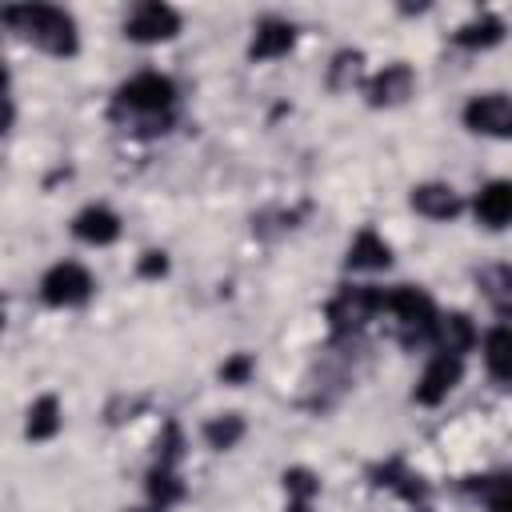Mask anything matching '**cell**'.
<instances>
[{"label": "cell", "instance_id": "cell-3", "mask_svg": "<svg viewBox=\"0 0 512 512\" xmlns=\"http://www.w3.org/2000/svg\"><path fill=\"white\" fill-rule=\"evenodd\" d=\"M380 316H392L396 324V336L404 348H420V344H432V324H436V304L424 288L416 284H396V288H384V308Z\"/></svg>", "mask_w": 512, "mask_h": 512}, {"label": "cell", "instance_id": "cell-25", "mask_svg": "<svg viewBox=\"0 0 512 512\" xmlns=\"http://www.w3.org/2000/svg\"><path fill=\"white\" fill-rule=\"evenodd\" d=\"M252 372H256V360H252L248 352H232V356L220 364V380H224V384H244Z\"/></svg>", "mask_w": 512, "mask_h": 512}, {"label": "cell", "instance_id": "cell-2", "mask_svg": "<svg viewBox=\"0 0 512 512\" xmlns=\"http://www.w3.org/2000/svg\"><path fill=\"white\" fill-rule=\"evenodd\" d=\"M0 20L48 56L64 60V56H76V48H80V32H76L72 12L56 8V4H12L0 12Z\"/></svg>", "mask_w": 512, "mask_h": 512}, {"label": "cell", "instance_id": "cell-20", "mask_svg": "<svg viewBox=\"0 0 512 512\" xmlns=\"http://www.w3.org/2000/svg\"><path fill=\"white\" fill-rule=\"evenodd\" d=\"M464 488L472 492L476 504H484V512H508V476H504V472L468 476Z\"/></svg>", "mask_w": 512, "mask_h": 512}, {"label": "cell", "instance_id": "cell-24", "mask_svg": "<svg viewBox=\"0 0 512 512\" xmlns=\"http://www.w3.org/2000/svg\"><path fill=\"white\" fill-rule=\"evenodd\" d=\"M480 284H484V296L504 312V304H508V288H512L508 268H488V272H480Z\"/></svg>", "mask_w": 512, "mask_h": 512}, {"label": "cell", "instance_id": "cell-5", "mask_svg": "<svg viewBox=\"0 0 512 512\" xmlns=\"http://www.w3.org/2000/svg\"><path fill=\"white\" fill-rule=\"evenodd\" d=\"M92 292H96V280L80 260H60L40 276V300L48 308H80L92 300Z\"/></svg>", "mask_w": 512, "mask_h": 512}, {"label": "cell", "instance_id": "cell-7", "mask_svg": "<svg viewBox=\"0 0 512 512\" xmlns=\"http://www.w3.org/2000/svg\"><path fill=\"white\" fill-rule=\"evenodd\" d=\"M464 128L476 132V136L504 140L512 132V104H508V96L504 92H476L464 104Z\"/></svg>", "mask_w": 512, "mask_h": 512}, {"label": "cell", "instance_id": "cell-4", "mask_svg": "<svg viewBox=\"0 0 512 512\" xmlns=\"http://www.w3.org/2000/svg\"><path fill=\"white\" fill-rule=\"evenodd\" d=\"M380 308H384V288H376V284H344L328 300L324 316H328L336 336H352L364 324H372L380 316Z\"/></svg>", "mask_w": 512, "mask_h": 512}, {"label": "cell", "instance_id": "cell-31", "mask_svg": "<svg viewBox=\"0 0 512 512\" xmlns=\"http://www.w3.org/2000/svg\"><path fill=\"white\" fill-rule=\"evenodd\" d=\"M0 324H4V312H0Z\"/></svg>", "mask_w": 512, "mask_h": 512}, {"label": "cell", "instance_id": "cell-29", "mask_svg": "<svg viewBox=\"0 0 512 512\" xmlns=\"http://www.w3.org/2000/svg\"><path fill=\"white\" fill-rule=\"evenodd\" d=\"M284 512H312V500H288Z\"/></svg>", "mask_w": 512, "mask_h": 512}, {"label": "cell", "instance_id": "cell-9", "mask_svg": "<svg viewBox=\"0 0 512 512\" xmlns=\"http://www.w3.org/2000/svg\"><path fill=\"white\" fill-rule=\"evenodd\" d=\"M412 92H416V72H412L404 60L384 64L380 72H372V76L364 80V100H368L372 108H396V104H404Z\"/></svg>", "mask_w": 512, "mask_h": 512}, {"label": "cell", "instance_id": "cell-10", "mask_svg": "<svg viewBox=\"0 0 512 512\" xmlns=\"http://www.w3.org/2000/svg\"><path fill=\"white\" fill-rule=\"evenodd\" d=\"M476 324L468 312H440L436 324H432V348L436 352H448V356H468L476 348Z\"/></svg>", "mask_w": 512, "mask_h": 512}, {"label": "cell", "instance_id": "cell-1", "mask_svg": "<svg viewBox=\"0 0 512 512\" xmlns=\"http://www.w3.org/2000/svg\"><path fill=\"white\" fill-rule=\"evenodd\" d=\"M176 108V84L164 72H136L116 88L112 116L132 132H168Z\"/></svg>", "mask_w": 512, "mask_h": 512}, {"label": "cell", "instance_id": "cell-30", "mask_svg": "<svg viewBox=\"0 0 512 512\" xmlns=\"http://www.w3.org/2000/svg\"><path fill=\"white\" fill-rule=\"evenodd\" d=\"M132 512H160V508H152V504H148V508H132Z\"/></svg>", "mask_w": 512, "mask_h": 512}, {"label": "cell", "instance_id": "cell-11", "mask_svg": "<svg viewBox=\"0 0 512 512\" xmlns=\"http://www.w3.org/2000/svg\"><path fill=\"white\" fill-rule=\"evenodd\" d=\"M292 44H296V28H292L288 20H280V16H264V20H256V28H252L248 56H252V60H280V56L292 52Z\"/></svg>", "mask_w": 512, "mask_h": 512}, {"label": "cell", "instance_id": "cell-22", "mask_svg": "<svg viewBox=\"0 0 512 512\" xmlns=\"http://www.w3.org/2000/svg\"><path fill=\"white\" fill-rule=\"evenodd\" d=\"M376 484H384V488L400 492V496H404V500H412V504H416V500H424V484H420V476H412V472H408V468H404L400 460L384 464V468H380V480H376Z\"/></svg>", "mask_w": 512, "mask_h": 512}, {"label": "cell", "instance_id": "cell-28", "mask_svg": "<svg viewBox=\"0 0 512 512\" xmlns=\"http://www.w3.org/2000/svg\"><path fill=\"white\" fill-rule=\"evenodd\" d=\"M164 272H168L164 252H144V260H140V276H164Z\"/></svg>", "mask_w": 512, "mask_h": 512}, {"label": "cell", "instance_id": "cell-13", "mask_svg": "<svg viewBox=\"0 0 512 512\" xmlns=\"http://www.w3.org/2000/svg\"><path fill=\"white\" fill-rule=\"evenodd\" d=\"M72 236L92 244V248H104V244L120 240V216L108 204H88L72 216Z\"/></svg>", "mask_w": 512, "mask_h": 512}, {"label": "cell", "instance_id": "cell-21", "mask_svg": "<svg viewBox=\"0 0 512 512\" xmlns=\"http://www.w3.org/2000/svg\"><path fill=\"white\" fill-rule=\"evenodd\" d=\"M240 436H244V420H240L236 412H228V416H212V420L204 424V444H208V448H216V452L236 448V444H240Z\"/></svg>", "mask_w": 512, "mask_h": 512}, {"label": "cell", "instance_id": "cell-26", "mask_svg": "<svg viewBox=\"0 0 512 512\" xmlns=\"http://www.w3.org/2000/svg\"><path fill=\"white\" fill-rule=\"evenodd\" d=\"M356 72H360V52H340V56L332 60V88L352 84Z\"/></svg>", "mask_w": 512, "mask_h": 512}, {"label": "cell", "instance_id": "cell-16", "mask_svg": "<svg viewBox=\"0 0 512 512\" xmlns=\"http://www.w3.org/2000/svg\"><path fill=\"white\" fill-rule=\"evenodd\" d=\"M60 428H64L60 396H56V392L36 396V400L28 404V412H24V436H28V440H52Z\"/></svg>", "mask_w": 512, "mask_h": 512}, {"label": "cell", "instance_id": "cell-19", "mask_svg": "<svg viewBox=\"0 0 512 512\" xmlns=\"http://www.w3.org/2000/svg\"><path fill=\"white\" fill-rule=\"evenodd\" d=\"M480 352H484V368L496 384H508V356H512V336H508V324L500 320L496 328H488V336L480 340Z\"/></svg>", "mask_w": 512, "mask_h": 512}, {"label": "cell", "instance_id": "cell-17", "mask_svg": "<svg viewBox=\"0 0 512 512\" xmlns=\"http://www.w3.org/2000/svg\"><path fill=\"white\" fill-rule=\"evenodd\" d=\"M176 500H184V480H180L176 464H152L148 468V504L168 512Z\"/></svg>", "mask_w": 512, "mask_h": 512}, {"label": "cell", "instance_id": "cell-15", "mask_svg": "<svg viewBox=\"0 0 512 512\" xmlns=\"http://www.w3.org/2000/svg\"><path fill=\"white\" fill-rule=\"evenodd\" d=\"M472 212H476V220H480L484 228L500 232V228L512 220V184H508V180L484 184V188L476 192V200H472Z\"/></svg>", "mask_w": 512, "mask_h": 512}, {"label": "cell", "instance_id": "cell-14", "mask_svg": "<svg viewBox=\"0 0 512 512\" xmlns=\"http://www.w3.org/2000/svg\"><path fill=\"white\" fill-rule=\"evenodd\" d=\"M344 264H348V272H380V268L392 264V248L376 228H360L348 244Z\"/></svg>", "mask_w": 512, "mask_h": 512}, {"label": "cell", "instance_id": "cell-23", "mask_svg": "<svg viewBox=\"0 0 512 512\" xmlns=\"http://www.w3.org/2000/svg\"><path fill=\"white\" fill-rule=\"evenodd\" d=\"M280 480H284V496L288 500H316V492H320V480L308 468H288Z\"/></svg>", "mask_w": 512, "mask_h": 512}, {"label": "cell", "instance_id": "cell-6", "mask_svg": "<svg viewBox=\"0 0 512 512\" xmlns=\"http://www.w3.org/2000/svg\"><path fill=\"white\" fill-rule=\"evenodd\" d=\"M180 32V12L160 0H144L124 16V36L136 44H160Z\"/></svg>", "mask_w": 512, "mask_h": 512}, {"label": "cell", "instance_id": "cell-18", "mask_svg": "<svg viewBox=\"0 0 512 512\" xmlns=\"http://www.w3.org/2000/svg\"><path fill=\"white\" fill-rule=\"evenodd\" d=\"M452 40H456L460 48H492V44L504 40V20H500L496 12H480V16H472L468 24H460Z\"/></svg>", "mask_w": 512, "mask_h": 512}, {"label": "cell", "instance_id": "cell-12", "mask_svg": "<svg viewBox=\"0 0 512 512\" xmlns=\"http://www.w3.org/2000/svg\"><path fill=\"white\" fill-rule=\"evenodd\" d=\"M408 204L424 216V220H456L464 212V200L456 196L452 184H440V180H428V184H416L408 192Z\"/></svg>", "mask_w": 512, "mask_h": 512}, {"label": "cell", "instance_id": "cell-8", "mask_svg": "<svg viewBox=\"0 0 512 512\" xmlns=\"http://www.w3.org/2000/svg\"><path fill=\"white\" fill-rule=\"evenodd\" d=\"M460 376H464V360H460V356L432 352V360L424 364V372H420V380H416V388H412V400L424 404V408H432V404L448 400V392L460 384Z\"/></svg>", "mask_w": 512, "mask_h": 512}, {"label": "cell", "instance_id": "cell-27", "mask_svg": "<svg viewBox=\"0 0 512 512\" xmlns=\"http://www.w3.org/2000/svg\"><path fill=\"white\" fill-rule=\"evenodd\" d=\"M16 120V108H12V96H8V68L0 64V132H8Z\"/></svg>", "mask_w": 512, "mask_h": 512}]
</instances>
